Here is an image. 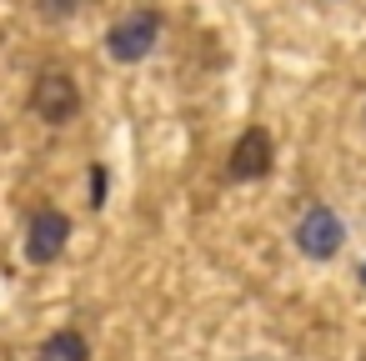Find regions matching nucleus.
Segmentation results:
<instances>
[{"instance_id": "nucleus-1", "label": "nucleus", "mask_w": 366, "mask_h": 361, "mask_svg": "<svg viewBox=\"0 0 366 361\" xmlns=\"http://www.w3.org/2000/svg\"><path fill=\"white\" fill-rule=\"evenodd\" d=\"M156 41H161V21H156L151 11H136V16H126V21L111 26L106 51H111V61L136 66V61H146V56L156 51Z\"/></svg>"}, {"instance_id": "nucleus-2", "label": "nucleus", "mask_w": 366, "mask_h": 361, "mask_svg": "<svg viewBox=\"0 0 366 361\" xmlns=\"http://www.w3.org/2000/svg\"><path fill=\"white\" fill-rule=\"evenodd\" d=\"M31 106H36L41 121L66 126V121L81 111V91H76V81H71L66 71H46V76L36 81V91H31Z\"/></svg>"}, {"instance_id": "nucleus-3", "label": "nucleus", "mask_w": 366, "mask_h": 361, "mask_svg": "<svg viewBox=\"0 0 366 361\" xmlns=\"http://www.w3.org/2000/svg\"><path fill=\"white\" fill-rule=\"evenodd\" d=\"M271 161H276V141H271V131H266V126H246V131L236 136V146H231L226 171H231L236 181H261V176L271 171Z\"/></svg>"}, {"instance_id": "nucleus-4", "label": "nucleus", "mask_w": 366, "mask_h": 361, "mask_svg": "<svg viewBox=\"0 0 366 361\" xmlns=\"http://www.w3.org/2000/svg\"><path fill=\"white\" fill-rule=\"evenodd\" d=\"M341 221H336V211H326V206H311L306 216H301V226H296V246L311 256V261H331L336 251H341Z\"/></svg>"}, {"instance_id": "nucleus-5", "label": "nucleus", "mask_w": 366, "mask_h": 361, "mask_svg": "<svg viewBox=\"0 0 366 361\" xmlns=\"http://www.w3.org/2000/svg\"><path fill=\"white\" fill-rule=\"evenodd\" d=\"M66 241H71V221H66V211H36L31 216V231H26V256L36 261V266H46V261H56L61 251H66Z\"/></svg>"}, {"instance_id": "nucleus-6", "label": "nucleus", "mask_w": 366, "mask_h": 361, "mask_svg": "<svg viewBox=\"0 0 366 361\" xmlns=\"http://www.w3.org/2000/svg\"><path fill=\"white\" fill-rule=\"evenodd\" d=\"M36 361H91V346L81 331H56V336H46Z\"/></svg>"}, {"instance_id": "nucleus-7", "label": "nucleus", "mask_w": 366, "mask_h": 361, "mask_svg": "<svg viewBox=\"0 0 366 361\" xmlns=\"http://www.w3.org/2000/svg\"><path fill=\"white\" fill-rule=\"evenodd\" d=\"M101 201H106V166L91 171V206H101Z\"/></svg>"}, {"instance_id": "nucleus-8", "label": "nucleus", "mask_w": 366, "mask_h": 361, "mask_svg": "<svg viewBox=\"0 0 366 361\" xmlns=\"http://www.w3.org/2000/svg\"><path fill=\"white\" fill-rule=\"evenodd\" d=\"M41 11H46V16H71V11H76V0H46Z\"/></svg>"}]
</instances>
